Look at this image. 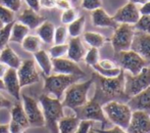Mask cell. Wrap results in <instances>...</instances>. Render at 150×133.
I'll return each instance as SVG.
<instances>
[{
  "instance_id": "1",
  "label": "cell",
  "mask_w": 150,
  "mask_h": 133,
  "mask_svg": "<svg viewBox=\"0 0 150 133\" xmlns=\"http://www.w3.org/2000/svg\"><path fill=\"white\" fill-rule=\"evenodd\" d=\"M93 83H95V93L93 97L103 105L111 100H119L127 102L130 98L125 93L124 70L117 77L105 78L97 74H92Z\"/></svg>"
},
{
  "instance_id": "2",
  "label": "cell",
  "mask_w": 150,
  "mask_h": 133,
  "mask_svg": "<svg viewBox=\"0 0 150 133\" xmlns=\"http://www.w3.org/2000/svg\"><path fill=\"white\" fill-rule=\"evenodd\" d=\"M39 102L45 120V125L51 133H58L57 123L63 117V105L60 100L48 94L39 96Z\"/></svg>"
},
{
  "instance_id": "3",
  "label": "cell",
  "mask_w": 150,
  "mask_h": 133,
  "mask_svg": "<svg viewBox=\"0 0 150 133\" xmlns=\"http://www.w3.org/2000/svg\"><path fill=\"white\" fill-rule=\"evenodd\" d=\"M105 117L113 125L120 126V128L127 130L131 121L133 111L127 105L119 100H111L102 105Z\"/></svg>"
},
{
  "instance_id": "4",
  "label": "cell",
  "mask_w": 150,
  "mask_h": 133,
  "mask_svg": "<svg viewBox=\"0 0 150 133\" xmlns=\"http://www.w3.org/2000/svg\"><path fill=\"white\" fill-rule=\"evenodd\" d=\"M93 84V78L85 82H76L67 87L61 101L63 107L75 110L88 101V91Z\"/></svg>"
},
{
  "instance_id": "5",
  "label": "cell",
  "mask_w": 150,
  "mask_h": 133,
  "mask_svg": "<svg viewBox=\"0 0 150 133\" xmlns=\"http://www.w3.org/2000/svg\"><path fill=\"white\" fill-rule=\"evenodd\" d=\"M81 76L77 75H63V74H53L46 76L44 79V90L46 94L60 100L63 97L65 90L73 83L79 81Z\"/></svg>"
},
{
  "instance_id": "6",
  "label": "cell",
  "mask_w": 150,
  "mask_h": 133,
  "mask_svg": "<svg viewBox=\"0 0 150 133\" xmlns=\"http://www.w3.org/2000/svg\"><path fill=\"white\" fill-rule=\"evenodd\" d=\"M124 77L125 93L131 98L150 86V68L145 67L136 75L124 71Z\"/></svg>"
},
{
  "instance_id": "7",
  "label": "cell",
  "mask_w": 150,
  "mask_h": 133,
  "mask_svg": "<svg viewBox=\"0 0 150 133\" xmlns=\"http://www.w3.org/2000/svg\"><path fill=\"white\" fill-rule=\"evenodd\" d=\"M76 113V116L80 120H89V121H96L101 123L100 129H106V127L109 125V121L105 117L104 112L102 110V105L98 100H96L94 97L92 100H88L85 105L82 107H77L74 110Z\"/></svg>"
},
{
  "instance_id": "8",
  "label": "cell",
  "mask_w": 150,
  "mask_h": 133,
  "mask_svg": "<svg viewBox=\"0 0 150 133\" xmlns=\"http://www.w3.org/2000/svg\"><path fill=\"white\" fill-rule=\"evenodd\" d=\"M115 60L120 69L132 75H136L145 67H148L146 60L132 49L115 53Z\"/></svg>"
},
{
  "instance_id": "9",
  "label": "cell",
  "mask_w": 150,
  "mask_h": 133,
  "mask_svg": "<svg viewBox=\"0 0 150 133\" xmlns=\"http://www.w3.org/2000/svg\"><path fill=\"white\" fill-rule=\"evenodd\" d=\"M135 34V28L132 25L119 24L115 29V32L111 37V44H112L115 53L120 51L131 49L133 38Z\"/></svg>"
},
{
  "instance_id": "10",
  "label": "cell",
  "mask_w": 150,
  "mask_h": 133,
  "mask_svg": "<svg viewBox=\"0 0 150 133\" xmlns=\"http://www.w3.org/2000/svg\"><path fill=\"white\" fill-rule=\"evenodd\" d=\"M22 105L30 126L42 127L45 125V120H44L41 107L35 98L25 94L22 96Z\"/></svg>"
},
{
  "instance_id": "11",
  "label": "cell",
  "mask_w": 150,
  "mask_h": 133,
  "mask_svg": "<svg viewBox=\"0 0 150 133\" xmlns=\"http://www.w3.org/2000/svg\"><path fill=\"white\" fill-rule=\"evenodd\" d=\"M16 72H18L21 87H26L39 81V74L36 70L35 63L33 60H23Z\"/></svg>"
},
{
  "instance_id": "12",
  "label": "cell",
  "mask_w": 150,
  "mask_h": 133,
  "mask_svg": "<svg viewBox=\"0 0 150 133\" xmlns=\"http://www.w3.org/2000/svg\"><path fill=\"white\" fill-rule=\"evenodd\" d=\"M140 16L141 14L138 6L132 2H128L115 11L112 18L117 24H128L134 26L139 21Z\"/></svg>"
},
{
  "instance_id": "13",
  "label": "cell",
  "mask_w": 150,
  "mask_h": 133,
  "mask_svg": "<svg viewBox=\"0 0 150 133\" xmlns=\"http://www.w3.org/2000/svg\"><path fill=\"white\" fill-rule=\"evenodd\" d=\"M127 132L150 133V114L144 111H133Z\"/></svg>"
},
{
  "instance_id": "14",
  "label": "cell",
  "mask_w": 150,
  "mask_h": 133,
  "mask_svg": "<svg viewBox=\"0 0 150 133\" xmlns=\"http://www.w3.org/2000/svg\"><path fill=\"white\" fill-rule=\"evenodd\" d=\"M52 72H54V74L77 75L83 78L85 77V73L77 63L65 58H52Z\"/></svg>"
},
{
  "instance_id": "15",
  "label": "cell",
  "mask_w": 150,
  "mask_h": 133,
  "mask_svg": "<svg viewBox=\"0 0 150 133\" xmlns=\"http://www.w3.org/2000/svg\"><path fill=\"white\" fill-rule=\"evenodd\" d=\"M131 49L139 54L150 65V34L135 30Z\"/></svg>"
},
{
  "instance_id": "16",
  "label": "cell",
  "mask_w": 150,
  "mask_h": 133,
  "mask_svg": "<svg viewBox=\"0 0 150 133\" xmlns=\"http://www.w3.org/2000/svg\"><path fill=\"white\" fill-rule=\"evenodd\" d=\"M4 84V89L18 101L21 100V84L18 77V72L16 69L8 68L5 75L2 78Z\"/></svg>"
},
{
  "instance_id": "17",
  "label": "cell",
  "mask_w": 150,
  "mask_h": 133,
  "mask_svg": "<svg viewBox=\"0 0 150 133\" xmlns=\"http://www.w3.org/2000/svg\"><path fill=\"white\" fill-rule=\"evenodd\" d=\"M46 21V18L38 11H35L30 7H27L18 16V22L26 25L30 30L37 29L43 22Z\"/></svg>"
},
{
  "instance_id": "18",
  "label": "cell",
  "mask_w": 150,
  "mask_h": 133,
  "mask_svg": "<svg viewBox=\"0 0 150 133\" xmlns=\"http://www.w3.org/2000/svg\"><path fill=\"white\" fill-rule=\"evenodd\" d=\"M132 111H144L150 114V86L127 101Z\"/></svg>"
},
{
  "instance_id": "19",
  "label": "cell",
  "mask_w": 150,
  "mask_h": 133,
  "mask_svg": "<svg viewBox=\"0 0 150 133\" xmlns=\"http://www.w3.org/2000/svg\"><path fill=\"white\" fill-rule=\"evenodd\" d=\"M91 20L94 27L97 28H112L115 29L117 27V23L111 16H109L102 7L92 10Z\"/></svg>"
},
{
  "instance_id": "20",
  "label": "cell",
  "mask_w": 150,
  "mask_h": 133,
  "mask_svg": "<svg viewBox=\"0 0 150 133\" xmlns=\"http://www.w3.org/2000/svg\"><path fill=\"white\" fill-rule=\"evenodd\" d=\"M67 58L74 60L76 63L81 62L82 60H84V56L86 54V48L84 46L83 42H82L80 37H74L71 38V40L67 43Z\"/></svg>"
},
{
  "instance_id": "21",
  "label": "cell",
  "mask_w": 150,
  "mask_h": 133,
  "mask_svg": "<svg viewBox=\"0 0 150 133\" xmlns=\"http://www.w3.org/2000/svg\"><path fill=\"white\" fill-rule=\"evenodd\" d=\"M34 54V58H35L36 63L38 64V66L40 67L43 75L49 76L52 73V58H50L49 53L46 50L40 49L37 52H35Z\"/></svg>"
},
{
  "instance_id": "22",
  "label": "cell",
  "mask_w": 150,
  "mask_h": 133,
  "mask_svg": "<svg viewBox=\"0 0 150 133\" xmlns=\"http://www.w3.org/2000/svg\"><path fill=\"white\" fill-rule=\"evenodd\" d=\"M0 62L6 65L8 68L18 70L21 66L22 60L20 56L14 52V50L9 46H5L3 49L0 51Z\"/></svg>"
},
{
  "instance_id": "23",
  "label": "cell",
  "mask_w": 150,
  "mask_h": 133,
  "mask_svg": "<svg viewBox=\"0 0 150 133\" xmlns=\"http://www.w3.org/2000/svg\"><path fill=\"white\" fill-rule=\"evenodd\" d=\"M81 120L77 116H63L58 121V133H75L80 125Z\"/></svg>"
},
{
  "instance_id": "24",
  "label": "cell",
  "mask_w": 150,
  "mask_h": 133,
  "mask_svg": "<svg viewBox=\"0 0 150 133\" xmlns=\"http://www.w3.org/2000/svg\"><path fill=\"white\" fill-rule=\"evenodd\" d=\"M55 31V26L51 22L45 21L37 28V36L41 39L43 43H53V36Z\"/></svg>"
},
{
  "instance_id": "25",
  "label": "cell",
  "mask_w": 150,
  "mask_h": 133,
  "mask_svg": "<svg viewBox=\"0 0 150 133\" xmlns=\"http://www.w3.org/2000/svg\"><path fill=\"white\" fill-rule=\"evenodd\" d=\"M10 116H11V120L16 123H18L20 125H22L25 129L30 127V124L27 119L26 113L24 111L22 102L18 101V102L13 103L12 107H10Z\"/></svg>"
},
{
  "instance_id": "26",
  "label": "cell",
  "mask_w": 150,
  "mask_h": 133,
  "mask_svg": "<svg viewBox=\"0 0 150 133\" xmlns=\"http://www.w3.org/2000/svg\"><path fill=\"white\" fill-rule=\"evenodd\" d=\"M30 29L26 25L20 22H13L10 32L9 42H16V43H22L27 35H29Z\"/></svg>"
},
{
  "instance_id": "27",
  "label": "cell",
  "mask_w": 150,
  "mask_h": 133,
  "mask_svg": "<svg viewBox=\"0 0 150 133\" xmlns=\"http://www.w3.org/2000/svg\"><path fill=\"white\" fill-rule=\"evenodd\" d=\"M42 43L43 42L37 35H27L21 43V45L25 51L35 53L38 50L42 49Z\"/></svg>"
},
{
  "instance_id": "28",
  "label": "cell",
  "mask_w": 150,
  "mask_h": 133,
  "mask_svg": "<svg viewBox=\"0 0 150 133\" xmlns=\"http://www.w3.org/2000/svg\"><path fill=\"white\" fill-rule=\"evenodd\" d=\"M83 39L88 45H90V47H96L98 49L107 42L105 36L97 32H85L83 34Z\"/></svg>"
},
{
  "instance_id": "29",
  "label": "cell",
  "mask_w": 150,
  "mask_h": 133,
  "mask_svg": "<svg viewBox=\"0 0 150 133\" xmlns=\"http://www.w3.org/2000/svg\"><path fill=\"white\" fill-rule=\"evenodd\" d=\"M85 23H86V18L84 16H81L78 18H76L73 23L69 24V27H67V33H69V35L71 38L80 37L84 32Z\"/></svg>"
},
{
  "instance_id": "30",
  "label": "cell",
  "mask_w": 150,
  "mask_h": 133,
  "mask_svg": "<svg viewBox=\"0 0 150 133\" xmlns=\"http://www.w3.org/2000/svg\"><path fill=\"white\" fill-rule=\"evenodd\" d=\"M67 43H63V44H54L52 47H50L49 53L50 58H64L67 53Z\"/></svg>"
},
{
  "instance_id": "31",
  "label": "cell",
  "mask_w": 150,
  "mask_h": 133,
  "mask_svg": "<svg viewBox=\"0 0 150 133\" xmlns=\"http://www.w3.org/2000/svg\"><path fill=\"white\" fill-rule=\"evenodd\" d=\"M85 63L90 67H93L100 60V54H99V49L96 47H90L88 51H86V54L84 56Z\"/></svg>"
},
{
  "instance_id": "32",
  "label": "cell",
  "mask_w": 150,
  "mask_h": 133,
  "mask_svg": "<svg viewBox=\"0 0 150 133\" xmlns=\"http://www.w3.org/2000/svg\"><path fill=\"white\" fill-rule=\"evenodd\" d=\"M12 24H13V22L10 23V24L4 25V26L0 29V51H1L5 46H7L8 42H9Z\"/></svg>"
},
{
  "instance_id": "33",
  "label": "cell",
  "mask_w": 150,
  "mask_h": 133,
  "mask_svg": "<svg viewBox=\"0 0 150 133\" xmlns=\"http://www.w3.org/2000/svg\"><path fill=\"white\" fill-rule=\"evenodd\" d=\"M78 18H79V12H78V10L71 7V8H67V9L63 10L60 16V21L63 25H69V24H71V23H73L74 21Z\"/></svg>"
},
{
  "instance_id": "34",
  "label": "cell",
  "mask_w": 150,
  "mask_h": 133,
  "mask_svg": "<svg viewBox=\"0 0 150 133\" xmlns=\"http://www.w3.org/2000/svg\"><path fill=\"white\" fill-rule=\"evenodd\" d=\"M67 28L64 26H59L57 28H55L54 31V36H53V43L54 44H63L65 43L67 39Z\"/></svg>"
},
{
  "instance_id": "35",
  "label": "cell",
  "mask_w": 150,
  "mask_h": 133,
  "mask_svg": "<svg viewBox=\"0 0 150 133\" xmlns=\"http://www.w3.org/2000/svg\"><path fill=\"white\" fill-rule=\"evenodd\" d=\"M14 18H16V12L0 4V21L3 23V25L14 22Z\"/></svg>"
},
{
  "instance_id": "36",
  "label": "cell",
  "mask_w": 150,
  "mask_h": 133,
  "mask_svg": "<svg viewBox=\"0 0 150 133\" xmlns=\"http://www.w3.org/2000/svg\"><path fill=\"white\" fill-rule=\"evenodd\" d=\"M136 31L150 34V16H141L139 21L134 25Z\"/></svg>"
},
{
  "instance_id": "37",
  "label": "cell",
  "mask_w": 150,
  "mask_h": 133,
  "mask_svg": "<svg viewBox=\"0 0 150 133\" xmlns=\"http://www.w3.org/2000/svg\"><path fill=\"white\" fill-rule=\"evenodd\" d=\"M93 70H94L95 72H96L97 74H99L100 76H102V77H105V78H113V77H117V76H119L120 74V72L122 71V69H120V67H117L115 68V69H111V70H103L101 69V68H99L97 65H94V66L92 67Z\"/></svg>"
},
{
  "instance_id": "38",
  "label": "cell",
  "mask_w": 150,
  "mask_h": 133,
  "mask_svg": "<svg viewBox=\"0 0 150 133\" xmlns=\"http://www.w3.org/2000/svg\"><path fill=\"white\" fill-rule=\"evenodd\" d=\"M0 4L9 8L13 12H18L22 6V0H0Z\"/></svg>"
},
{
  "instance_id": "39",
  "label": "cell",
  "mask_w": 150,
  "mask_h": 133,
  "mask_svg": "<svg viewBox=\"0 0 150 133\" xmlns=\"http://www.w3.org/2000/svg\"><path fill=\"white\" fill-rule=\"evenodd\" d=\"M102 5V1L101 0H82L81 6L86 10H92L97 9V8L101 7Z\"/></svg>"
},
{
  "instance_id": "40",
  "label": "cell",
  "mask_w": 150,
  "mask_h": 133,
  "mask_svg": "<svg viewBox=\"0 0 150 133\" xmlns=\"http://www.w3.org/2000/svg\"><path fill=\"white\" fill-rule=\"evenodd\" d=\"M93 126V121H89V120H81L80 125L78 127L77 131L75 133H88L90 128Z\"/></svg>"
},
{
  "instance_id": "41",
  "label": "cell",
  "mask_w": 150,
  "mask_h": 133,
  "mask_svg": "<svg viewBox=\"0 0 150 133\" xmlns=\"http://www.w3.org/2000/svg\"><path fill=\"white\" fill-rule=\"evenodd\" d=\"M96 65L103 70H111V69H115V68L119 67L115 64V62L110 60H100Z\"/></svg>"
},
{
  "instance_id": "42",
  "label": "cell",
  "mask_w": 150,
  "mask_h": 133,
  "mask_svg": "<svg viewBox=\"0 0 150 133\" xmlns=\"http://www.w3.org/2000/svg\"><path fill=\"white\" fill-rule=\"evenodd\" d=\"M8 130H9V133H24L25 128L18 123L11 120L10 123L8 124Z\"/></svg>"
},
{
  "instance_id": "43",
  "label": "cell",
  "mask_w": 150,
  "mask_h": 133,
  "mask_svg": "<svg viewBox=\"0 0 150 133\" xmlns=\"http://www.w3.org/2000/svg\"><path fill=\"white\" fill-rule=\"evenodd\" d=\"M40 7L53 9L56 7V0H40Z\"/></svg>"
},
{
  "instance_id": "44",
  "label": "cell",
  "mask_w": 150,
  "mask_h": 133,
  "mask_svg": "<svg viewBox=\"0 0 150 133\" xmlns=\"http://www.w3.org/2000/svg\"><path fill=\"white\" fill-rule=\"evenodd\" d=\"M98 131L100 133H128L127 130L122 129V128H120V126L117 125H115L110 129H98Z\"/></svg>"
},
{
  "instance_id": "45",
  "label": "cell",
  "mask_w": 150,
  "mask_h": 133,
  "mask_svg": "<svg viewBox=\"0 0 150 133\" xmlns=\"http://www.w3.org/2000/svg\"><path fill=\"white\" fill-rule=\"evenodd\" d=\"M56 7L59 9L65 10L67 8L71 7V0H56Z\"/></svg>"
},
{
  "instance_id": "46",
  "label": "cell",
  "mask_w": 150,
  "mask_h": 133,
  "mask_svg": "<svg viewBox=\"0 0 150 133\" xmlns=\"http://www.w3.org/2000/svg\"><path fill=\"white\" fill-rule=\"evenodd\" d=\"M25 2L27 3L28 7L34 9L35 11H40L41 7H40V0H25Z\"/></svg>"
},
{
  "instance_id": "47",
  "label": "cell",
  "mask_w": 150,
  "mask_h": 133,
  "mask_svg": "<svg viewBox=\"0 0 150 133\" xmlns=\"http://www.w3.org/2000/svg\"><path fill=\"white\" fill-rule=\"evenodd\" d=\"M12 105L13 103L6 97H4L0 92V109H9V107H12Z\"/></svg>"
},
{
  "instance_id": "48",
  "label": "cell",
  "mask_w": 150,
  "mask_h": 133,
  "mask_svg": "<svg viewBox=\"0 0 150 133\" xmlns=\"http://www.w3.org/2000/svg\"><path fill=\"white\" fill-rule=\"evenodd\" d=\"M141 16H150V0L146 1L141 5V7L139 8Z\"/></svg>"
},
{
  "instance_id": "49",
  "label": "cell",
  "mask_w": 150,
  "mask_h": 133,
  "mask_svg": "<svg viewBox=\"0 0 150 133\" xmlns=\"http://www.w3.org/2000/svg\"><path fill=\"white\" fill-rule=\"evenodd\" d=\"M7 69H8V67L6 66V65H4L3 63L0 62V79H2V78H3V76L5 75Z\"/></svg>"
},
{
  "instance_id": "50",
  "label": "cell",
  "mask_w": 150,
  "mask_h": 133,
  "mask_svg": "<svg viewBox=\"0 0 150 133\" xmlns=\"http://www.w3.org/2000/svg\"><path fill=\"white\" fill-rule=\"evenodd\" d=\"M0 133H9L8 124H0Z\"/></svg>"
},
{
  "instance_id": "51",
  "label": "cell",
  "mask_w": 150,
  "mask_h": 133,
  "mask_svg": "<svg viewBox=\"0 0 150 133\" xmlns=\"http://www.w3.org/2000/svg\"><path fill=\"white\" fill-rule=\"evenodd\" d=\"M129 2H132V3L134 4H140V5H142L143 3L145 2V0H129Z\"/></svg>"
},
{
  "instance_id": "52",
  "label": "cell",
  "mask_w": 150,
  "mask_h": 133,
  "mask_svg": "<svg viewBox=\"0 0 150 133\" xmlns=\"http://www.w3.org/2000/svg\"><path fill=\"white\" fill-rule=\"evenodd\" d=\"M88 133H100V132L98 131V129H95V128L91 127V128H90V130L88 131Z\"/></svg>"
},
{
  "instance_id": "53",
  "label": "cell",
  "mask_w": 150,
  "mask_h": 133,
  "mask_svg": "<svg viewBox=\"0 0 150 133\" xmlns=\"http://www.w3.org/2000/svg\"><path fill=\"white\" fill-rule=\"evenodd\" d=\"M0 90H5V89H4V84H3L2 79H0Z\"/></svg>"
},
{
  "instance_id": "54",
  "label": "cell",
  "mask_w": 150,
  "mask_h": 133,
  "mask_svg": "<svg viewBox=\"0 0 150 133\" xmlns=\"http://www.w3.org/2000/svg\"><path fill=\"white\" fill-rule=\"evenodd\" d=\"M3 26H4V25H3V23H2L1 21H0V29H1V28H2V27H3Z\"/></svg>"
},
{
  "instance_id": "55",
  "label": "cell",
  "mask_w": 150,
  "mask_h": 133,
  "mask_svg": "<svg viewBox=\"0 0 150 133\" xmlns=\"http://www.w3.org/2000/svg\"><path fill=\"white\" fill-rule=\"evenodd\" d=\"M71 3H77L78 0H71Z\"/></svg>"
},
{
  "instance_id": "56",
  "label": "cell",
  "mask_w": 150,
  "mask_h": 133,
  "mask_svg": "<svg viewBox=\"0 0 150 133\" xmlns=\"http://www.w3.org/2000/svg\"><path fill=\"white\" fill-rule=\"evenodd\" d=\"M146 1H149V0H145V2H146Z\"/></svg>"
}]
</instances>
